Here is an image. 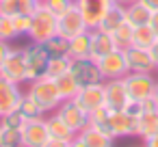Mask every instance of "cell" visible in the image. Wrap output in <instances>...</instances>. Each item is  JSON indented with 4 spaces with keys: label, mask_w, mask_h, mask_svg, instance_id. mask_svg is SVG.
<instances>
[{
    "label": "cell",
    "mask_w": 158,
    "mask_h": 147,
    "mask_svg": "<svg viewBox=\"0 0 158 147\" xmlns=\"http://www.w3.org/2000/svg\"><path fill=\"white\" fill-rule=\"evenodd\" d=\"M52 35H56V15L41 2L37 11L31 15V26H28L26 37L33 43H46Z\"/></svg>",
    "instance_id": "6da1fadb"
},
{
    "label": "cell",
    "mask_w": 158,
    "mask_h": 147,
    "mask_svg": "<svg viewBox=\"0 0 158 147\" xmlns=\"http://www.w3.org/2000/svg\"><path fill=\"white\" fill-rule=\"evenodd\" d=\"M28 93L37 100V104L44 108L46 115H48V112H54V110L59 108V104L63 102V97H61V93H59L54 80L48 78V76L28 82Z\"/></svg>",
    "instance_id": "7a4b0ae2"
},
{
    "label": "cell",
    "mask_w": 158,
    "mask_h": 147,
    "mask_svg": "<svg viewBox=\"0 0 158 147\" xmlns=\"http://www.w3.org/2000/svg\"><path fill=\"white\" fill-rule=\"evenodd\" d=\"M123 82H126V89H128L130 100L143 102V100H147V97L154 95L158 80L149 71H128L123 76Z\"/></svg>",
    "instance_id": "3957f363"
},
{
    "label": "cell",
    "mask_w": 158,
    "mask_h": 147,
    "mask_svg": "<svg viewBox=\"0 0 158 147\" xmlns=\"http://www.w3.org/2000/svg\"><path fill=\"white\" fill-rule=\"evenodd\" d=\"M24 54H26V84L37 78H44L46 69H48V61H50L46 46L31 41V46L24 48Z\"/></svg>",
    "instance_id": "277c9868"
},
{
    "label": "cell",
    "mask_w": 158,
    "mask_h": 147,
    "mask_svg": "<svg viewBox=\"0 0 158 147\" xmlns=\"http://www.w3.org/2000/svg\"><path fill=\"white\" fill-rule=\"evenodd\" d=\"M0 78L11 80L15 84H26V54H24V48H13L11 46L5 63L0 65Z\"/></svg>",
    "instance_id": "5b68a950"
},
{
    "label": "cell",
    "mask_w": 158,
    "mask_h": 147,
    "mask_svg": "<svg viewBox=\"0 0 158 147\" xmlns=\"http://www.w3.org/2000/svg\"><path fill=\"white\" fill-rule=\"evenodd\" d=\"M85 31H89V26H87V22L82 18L80 9L76 7V2L63 15L56 18V33L63 35V37H67V39H72V37H76V35H80Z\"/></svg>",
    "instance_id": "8992f818"
},
{
    "label": "cell",
    "mask_w": 158,
    "mask_h": 147,
    "mask_svg": "<svg viewBox=\"0 0 158 147\" xmlns=\"http://www.w3.org/2000/svg\"><path fill=\"white\" fill-rule=\"evenodd\" d=\"M69 71H72V76L76 78V82H78L80 87H89V84H100V82H104L102 71H100L95 59H76V61H72Z\"/></svg>",
    "instance_id": "52a82bcc"
},
{
    "label": "cell",
    "mask_w": 158,
    "mask_h": 147,
    "mask_svg": "<svg viewBox=\"0 0 158 147\" xmlns=\"http://www.w3.org/2000/svg\"><path fill=\"white\" fill-rule=\"evenodd\" d=\"M56 112L65 119V123L78 134L89 125V112L76 102V100H63L56 108Z\"/></svg>",
    "instance_id": "ba28073f"
},
{
    "label": "cell",
    "mask_w": 158,
    "mask_h": 147,
    "mask_svg": "<svg viewBox=\"0 0 158 147\" xmlns=\"http://www.w3.org/2000/svg\"><path fill=\"white\" fill-rule=\"evenodd\" d=\"M74 2H76V7L80 9V13H82L87 26H89V31H91V28H98V26H100L102 18H104L106 11L115 5V0H74Z\"/></svg>",
    "instance_id": "9c48e42d"
},
{
    "label": "cell",
    "mask_w": 158,
    "mask_h": 147,
    "mask_svg": "<svg viewBox=\"0 0 158 147\" xmlns=\"http://www.w3.org/2000/svg\"><path fill=\"white\" fill-rule=\"evenodd\" d=\"M98 67H100L104 80L123 78V76L130 71V69H128V63H126V56H123V50H113V52H108L106 56L98 59Z\"/></svg>",
    "instance_id": "30bf717a"
},
{
    "label": "cell",
    "mask_w": 158,
    "mask_h": 147,
    "mask_svg": "<svg viewBox=\"0 0 158 147\" xmlns=\"http://www.w3.org/2000/svg\"><path fill=\"white\" fill-rule=\"evenodd\" d=\"M128 102H130V95L123 78L104 80V104L108 110H123Z\"/></svg>",
    "instance_id": "8fae6325"
},
{
    "label": "cell",
    "mask_w": 158,
    "mask_h": 147,
    "mask_svg": "<svg viewBox=\"0 0 158 147\" xmlns=\"http://www.w3.org/2000/svg\"><path fill=\"white\" fill-rule=\"evenodd\" d=\"M48 125L44 119H33L22 125V147H44L48 143Z\"/></svg>",
    "instance_id": "7c38bea8"
},
{
    "label": "cell",
    "mask_w": 158,
    "mask_h": 147,
    "mask_svg": "<svg viewBox=\"0 0 158 147\" xmlns=\"http://www.w3.org/2000/svg\"><path fill=\"white\" fill-rule=\"evenodd\" d=\"M123 56H126V63H128L130 71H149V74L156 71V63H154L149 50H145V48L130 46V48L123 50Z\"/></svg>",
    "instance_id": "4fadbf2b"
},
{
    "label": "cell",
    "mask_w": 158,
    "mask_h": 147,
    "mask_svg": "<svg viewBox=\"0 0 158 147\" xmlns=\"http://www.w3.org/2000/svg\"><path fill=\"white\" fill-rule=\"evenodd\" d=\"M22 93L24 91L20 89V84L0 78V117L7 115V112L18 110V104H20Z\"/></svg>",
    "instance_id": "5bb4252c"
},
{
    "label": "cell",
    "mask_w": 158,
    "mask_h": 147,
    "mask_svg": "<svg viewBox=\"0 0 158 147\" xmlns=\"http://www.w3.org/2000/svg\"><path fill=\"white\" fill-rule=\"evenodd\" d=\"M74 100H76L87 112H91V110H95V108H100V106H106V104H104V82H100V84H89V87H80Z\"/></svg>",
    "instance_id": "9a60e30c"
},
{
    "label": "cell",
    "mask_w": 158,
    "mask_h": 147,
    "mask_svg": "<svg viewBox=\"0 0 158 147\" xmlns=\"http://www.w3.org/2000/svg\"><path fill=\"white\" fill-rule=\"evenodd\" d=\"M108 125L115 138L121 136H134L136 134V119L130 117L126 110H110L108 115Z\"/></svg>",
    "instance_id": "2e32d148"
},
{
    "label": "cell",
    "mask_w": 158,
    "mask_h": 147,
    "mask_svg": "<svg viewBox=\"0 0 158 147\" xmlns=\"http://www.w3.org/2000/svg\"><path fill=\"white\" fill-rule=\"evenodd\" d=\"M89 33H91V59L98 61V59L106 56L108 52L119 50V48L115 46V39H113L110 33H104V31H100V28H91Z\"/></svg>",
    "instance_id": "e0dca14e"
},
{
    "label": "cell",
    "mask_w": 158,
    "mask_h": 147,
    "mask_svg": "<svg viewBox=\"0 0 158 147\" xmlns=\"http://www.w3.org/2000/svg\"><path fill=\"white\" fill-rule=\"evenodd\" d=\"M46 125H48V134L52 138H63V141H72L76 136V132L65 123V119L54 110V112H48L46 115Z\"/></svg>",
    "instance_id": "ac0fdd59"
},
{
    "label": "cell",
    "mask_w": 158,
    "mask_h": 147,
    "mask_svg": "<svg viewBox=\"0 0 158 147\" xmlns=\"http://www.w3.org/2000/svg\"><path fill=\"white\" fill-rule=\"evenodd\" d=\"M67 54H69L72 61H76V59H91V33L85 31V33L72 37Z\"/></svg>",
    "instance_id": "d6986e66"
},
{
    "label": "cell",
    "mask_w": 158,
    "mask_h": 147,
    "mask_svg": "<svg viewBox=\"0 0 158 147\" xmlns=\"http://www.w3.org/2000/svg\"><path fill=\"white\" fill-rule=\"evenodd\" d=\"M123 22H126V7L115 2V5L106 11V15L102 18V22H100V26H98V28H100V31H104V33H110V35H113V33H115Z\"/></svg>",
    "instance_id": "ffe728a7"
},
{
    "label": "cell",
    "mask_w": 158,
    "mask_h": 147,
    "mask_svg": "<svg viewBox=\"0 0 158 147\" xmlns=\"http://www.w3.org/2000/svg\"><path fill=\"white\" fill-rule=\"evenodd\" d=\"M149 20H152V11L141 2V0H136V2L126 7V22L130 26H134V28L145 26V24H149Z\"/></svg>",
    "instance_id": "44dd1931"
},
{
    "label": "cell",
    "mask_w": 158,
    "mask_h": 147,
    "mask_svg": "<svg viewBox=\"0 0 158 147\" xmlns=\"http://www.w3.org/2000/svg\"><path fill=\"white\" fill-rule=\"evenodd\" d=\"M18 110H20V115H22L26 121H33V119H44V117H46L44 108L37 104V100H35L28 91H24V93H22L20 104H18Z\"/></svg>",
    "instance_id": "7402d4cb"
},
{
    "label": "cell",
    "mask_w": 158,
    "mask_h": 147,
    "mask_svg": "<svg viewBox=\"0 0 158 147\" xmlns=\"http://www.w3.org/2000/svg\"><path fill=\"white\" fill-rule=\"evenodd\" d=\"M158 132V110H154V112H143L139 119H136V134L134 136H139L141 141H145V138H149L152 134H156Z\"/></svg>",
    "instance_id": "603a6c76"
},
{
    "label": "cell",
    "mask_w": 158,
    "mask_h": 147,
    "mask_svg": "<svg viewBox=\"0 0 158 147\" xmlns=\"http://www.w3.org/2000/svg\"><path fill=\"white\" fill-rule=\"evenodd\" d=\"M78 136L87 143V147H113V141H115L113 136L95 130L93 125H87L82 132H78Z\"/></svg>",
    "instance_id": "cb8c5ba5"
},
{
    "label": "cell",
    "mask_w": 158,
    "mask_h": 147,
    "mask_svg": "<svg viewBox=\"0 0 158 147\" xmlns=\"http://www.w3.org/2000/svg\"><path fill=\"white\" fill-rule=\"evenodd\" d=\"M54 84H56V89H59V93H61L63 100H74L76 93H78V89H80V84L76 82V78L72 76V71L54 78Z\"/></svg>",
    "instance_id": "d4e9b609"
},
{
    "label": "cell",
    "mask_w": 158,
    "mask_h": 147,
    "mask_svg": "<svg viewBox=\"0 0 158 147\" xmlns=\"http://www.w3.org/2000/svg\"><path fill=\"white\" fill-rule=\"evenodd\" d=\"M156 39H158V37H156V33L152 31L149 24H145V26H136L134 33H132V46H136V48H145V50H149L152 43H154Z\"/></svg>",
    "instance_id": "484cf974"
},
{
    "label": "cell",
    "mask_w": 158,
    "mask_h": 147,
    "mask_svg": "<svg viewBox=\"0 0 158 147\" xmlns=\"http://www.w3.org/2000/svg\"><path fill=\"white\" fill-rule=\"evenodd\" d=\"M44 46H46L50 59H52V56H69V54H67V50H69V39L63 37V35H59V33L52 35Z\"/></svg>",
    "instance_id": "4316f807"
},
{
    "label": "cell",
    "mask_w": 158,
    "mask_h": 147,
    "mask_svg": "<svg viewBox=\"0 0 158 147\" xmlns=\"http://www.w3.org/2000/svg\"><path fill=\"white\" fill-rule=\"evenodd\" d=\"M69 67H72V59H69V56H52V59L48 61L46 76L54 80V78H59V76L67 74V71H69Z\"/></svg>",
    "instance_id": "83f0119b"
},
{
    "label": "cell",
    "mask_w": 158,
    "mask_h": 147,
    "mask_svg": "<svg viewBox=\"0 0 158 147\" xmlns=\"http://www.w3.org/2000/svg\"><path fill=\"white\" fill-rule=\"evenodd\" d=\"M132 33H134V26H130L128 22H123L115 33H113V39H115V46L119 50H126L132 46Z\"/></svg>",
    "instance_id": "f1b7e54d"
},
{
    "label": "cell",
    "mask_w": 158,
    "mask_h": 147,
    "mask_svg": "<svg viewBox=\"0 0 158 147\" xmlns=\"http://www.w3.org/2000/svg\"><path fill=\"white\" fill-rule=\"evenodd\" d=\"M20 35H18V31H15V26H13V18L11 15H5V13H0V39L2 41H13V39H18Z\"/></svg>",
    "instance_id": "f546056e"
},
{
    "label": "cell",
    "mask_w": 158,
    "mask_h": 147,
    "mask_svg": "<svg viewBox=\"0 0 158 147\" xmlns=\"http://www.w3.org/2000/svg\"><path fill=\"white\" fill-rule=\"evenodd\" d=\"M26 123V119L20 115V110L7 112L0 117V128H13V130H22V125Z\"/></svg>",
    "instance_id": "4dcf8cb0"
},
{
    "label": "cell",
    "mask_w": 158,
    "mask_h": 147,
    "mask_svg": "<svg viewBox=\"0 0 158 147\" xmlns=\"http://www.w3.org/2000/svg\"><path fill=\"white\" fill-rule=\"evenodd\" d=\"M2 147H22V130L2 128Z\"/></svg>",
    "instance_id": "1f68e13d"
},
{
    "label": "cell",
    "mask_w": 158,
    "mask_h": 147,
    "mask_svg": "<svg viewBox=\"0 0 158 147\" xmlns=\"http://www.w3.org/2000/svg\"><path fill=\"white\" fill-rule=\"evenodd\" d=\"M41 2H44V5H46V7L59 18V15H63V13L74 5V0H41Z\"/></svg>",
    "instance_id": "d6a6232c"
},
{
    "label": "cell",
    "mask_w": 158,
    "mask_h": 147,
    "mask_svg": "<svg viewBox=\"0 0 158 147\" xmlns=\"http://www.w3.org/2000/svg\"><path fill=\"white\" fill-rule=\"evenodd\" d=\"M13 26L20 37H26L28 26H31V15H13Z\"/></svg>",
    "instance_id": "836d02e7"
},
{
    "label": "cell",
    "mask_w": 158,
    "mask_h": 147,
    "mask_svg": "<svg viewBox=\"0 0 158 147\" xmlns=\"http://www.w3.org/2000/svg\"><path fill=\"white\" fill-rule=\"evenodd\" d=\"M141 106H143V112H154V110H158V100L152 95V97L143 100V102H141Z\"/></svg>",
    "instance_id": "e575fe53"
},
{
    "label": "cell",
    "mask_w": 158,
    "mask_h": 147,
    "mask_svg": "<svg viewBox=\"0 0 158 147\" xmlns=\"http://www.w3.org/2000/svg\"><path fill=\"white\" fill-rule=\"evenodd\" d=\"M69 143L72 141H63V138H48V143L44 145V147H69Z\"/></svg>",
    "instance_id": "d590c367"
},
{
    "label": "cell",
    "mask_w": 158,
    "mask_h": 147,
    "mask_svg": "<svg viewBox=\"0 0 158 147\" xmlns=\"http://www.w3.org/2000/svg\"><path fill=\"white\" fill-rule=\"evenodd\" d=\"M9 50H11V43L0 39V65L5 63V59H7V54H9Z\"/></svg>",
    "instance_id": "8d00e7d4"
},
{
    "label": "cell",
    "mask_w": 158,
    "mask_h": 147,
    "mask_svg": "<svg viewBox=\"0 0 158 147\" xmlns=\"http://www.w3.org/2000/svg\"><path fill=\"white\" fill-rule=\"evenodd\" d=\"M143 147H158V132L152 134L149 138H145V141H143Z\"/></svg>",
    "instance_id": "74e56055"
},
{
    "label": "cell",
    "mask_w": 158,
    "mask_h": 147,
    "mask_svg": "<svg viewBox=\"0 0 158 147\" xmlns=\"http://www.w3.org/2000/svg\"><path fill=\"white\" fill-rule=\"evenodd\" d=\"M141 2H143L152 13H156V11H158V0H141Z\"/></svg>",
    "instance_id": "f35d334b"
},
{
    "label": "cell",
    "mask_w": 158,
    "mask_h": 147,
    "mask_svg": "<svg viewBox=\"0 0 158 147\" xmlns=\"http://www.w3.org/2000/svg\"><path fill=\"white\" fill-rule=\"evenodd\" d=\"M149 54H152V59H154V63H156V67H158V39L152 43V48H149Z\"/></svg>",
    "instance_id": "ab89813d"
},
{
    "label": "cell",
    "mask_w": 158,
    "mask_h": 147,
    "mask_svg": "<svg viewBox=\"0 0 158 147\" xmlns=\"http://www.w3.org/2000/svg\"><path fill=\"white\" fill-rule=\"evenodd\" d=\"M149 26H152V31H154V33H156V37H158V11H156V13H152Z\"/></svg>",
    "instance_id": "60d3db41"
},
{
    "label": "cell",
    "mask_w": 158,
    "mask_h": 147,
    "mask_svg": "<svg viewBox=\"0 0 158 147\" xmlns=\"http://www.w3.org/2000/svg\"><path fill=\"white\" fill-rule=\"evenodd\" d=\"M69 147H87V143H85V141H82V138H80L78 134H76V136L72 138V143H69Z\"/></svg>",
    "instance_id": "b9f144b4"
},
{
    "label": "cell",
    "mask_w": 158,
    "mask_h": 147,
    "mask_svg": "<svg viewBox=\"0 0 158 147\" xmlns=\"http://www.w3.org/2000/svg\"><path fill=\"white\" fill-rule=\"evenodd\" d=\"M117 5H123V7H128V5H132V2H136V0H115Z\"/></svg>",
    "instance_id": "7bdbcfd3"
},
{
    "label": "cell",
    "mask_w": 158,
    "mask_h": 147,
    "mask_svg": "<svg viewBox=\"0 0 158 147\" xmlns=\"http://www.w3.org/2000/svg\"><path fill=\"white\" fill-rule=\"evenodd\" d=\"M154 97L158 100V82H156V91H154Z\"/></svg>",
    "instance_id": "ee69618b"
},
{
    "label": "cell",
    "mask_w": 158,
    "mask_h": 147,
    "mask_svg": "<svg viewBox=\"0 0 158 147\" xmlns=\"http://www.w3.org/2000/svg\"><path fill=\"white\" fill-rule=\"evenodd\" d=\"M0 147H2V128H0Z\"/></svg>",
    "instance_id": "f6af8a7d"
},
{
    "label": "cell",
    "mask_w": 158,
    "mask_h": 147,
    "mask_svg": "<svg viewBox=\"0 0 158 147\" xmlns=\"http://www.w3.org/2000/svg\"><path fill=\"white\" fill-rule=\"evenodd\" d=\"M156 71H158V67H156Z\"/></svg>",
    "instance_id": "bcb514c9"
}]
</instances>
